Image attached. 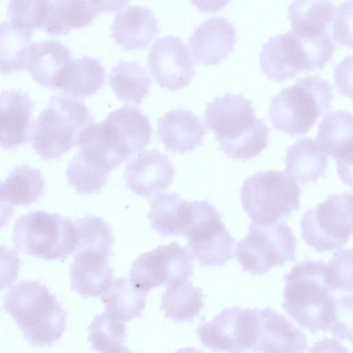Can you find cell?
<instances>
[{"mask_svg":"<svg viewBox=\"0 0 353 353\" xmlns=\"http://www.w3.org/2000/svg\"><path fill=\"white\" fill-rule=\"evenodd\" d=\"M12 239L18 251L46 261L65 259L75 253L78 245L74 221L41 210L19 217Z\"/></svg>","mask_w":353,"mask_h":353,"instance_id":"cell-7","label":"cell"},{"mask_svg":"<svg viewBox=\"0 0 353 353\" xmlns=\"http://www.w3.org/2000/svg\"><path fill=\"white\" fill-rule=\"evenodd\" d=\"M47 1H10L7 16L16 26L28 31L42 28Z\"/></svg>","mask_w":353,"mask_h":353,"instance_id":"cell-38","label":"cell"},{"mask_svg":"<svg viewBox=\"0 0 353 353\" xmlns=\"http://www.w3.org/2000/svg\"><path fill=\"white\" fill-rule=\"evenodd\" d=\"M83 100L64 92L52 96L32 123L30 138L34 150L44 159L59 160L94 123Z\"/></svg>","mask_w":353,"mask_h":353,"instance_id":"cell-4","label":"cell"},{"mask_svg":"<svg viewBox=\"0 0 353 353\" xmlns=\"http://www.w3.org/2000/svg\"><path fill=\"white\" fill-rule=\"evenodd\" d=\"M117 353H134L130 351L127 347H123L119 352Z\"/></svg>","mask_w":353,"mask_h":353,"instance_id":"cell-44","label":"cell"},{"mask_svg":"<svg viewBox=\"0 0 353 353\" xmlns=\"http://www.w3.org/2000/svg\"><path fill=\"white\" fill-rule=\"evenodd\" d=\"M296 241L285 223H251L236 244L235 257L244 272L262 276L272 268L295 260Z\"/></svg>","mask_w":353,"mask_h":353,"instance_id":"cell-9","label":"cell"},{"mask_svg":"<svg viewBox=\"0 0 353 353\" xmlns=\"http://www.w3.org/2000/svg\"><path fill=\"white\" fill-rule=\"evenodd\" d=\"M72 60L68 47L57 40L44 39L31 44L26 68L37 83L57 89L60 77Z\"/></svg>","mask_w":353,"mask_h":353,"instance_id":"cell-25","label":"cell"},{"mask_svg":"<svg viewBox=\"0 0 353 353\" xmlns=\"http://www.w3.org/2000/svg\"><path fill=\"white\" fill-rule=\"evenodd\" d=\"M261 331L258 309L226 307L196 332L201 344L214 351L244 353L254 348Z\"/></svg>","mask_w":353,"mask_h":353,"instance_id":"cell-12","label":"cell"},{"mask_svg":"<svg viewBox=\"0 0 353 353\" xmlns=\"http://www.w3.org/2000/svg\"><path fill=\"white\" fill-rule=\"evenodd\" d=\"M150 202L148 218L152 227L164 236L183 235L189 220L190 201L176 192H161Z\"/></svg>","mask_w":353,"mask_h":353,"instance_id":"cell-28","label":"cell"},{"mask_svg":"<svg viewBox=\"0 0 353 353\" xmlns=\"http://www.w3.org/2000/svg\"><path fill=\"white\" fill-rule=\"evenodd\" d=\"M315 141L327 155L335 159L341 179L352 185V113L338 110L327 114L318 126Z\"/></svg>","mask_w":353,"mask_h":353,"instance_id":"cell-17","label":"cell"},{"mask_svg":"<svg viewBox=\"0 0 353 353\" xmlns=\"http://www.w3.org/2000/svg\"><path fill=\"white\" fill-rule=\"evenodd\" d=\"M283 278L282 306L294 321L313 333L330 330L335 337L352 340V294L332 290L323 261L296 263Z\"/></svg>","mask_w":353,"mask_h":353,"instance_id":"cell-1","label":"cell"},{"mask_svg":"<svg viewBox=\"0 0 353 353\" xmlns=\"http://www.w3.org/2000/svg\"><path fill=\"white\" fill-rule=\"evenodd\" d=\"M152 134L150 118L139 108L124 105L110 112L105 120L93 123L78 146L87 148L115 169L149 145Z\"/></svg>","mask_w":353,"mask_h":353,"instance_id":"cell-5","label":"cell"},{"mask_svg":"<svg viewBox=\"0 0 353 353\" xmlns=\"http://www.w3.org/2000/svg\"><path fill=\"white\" fill-rule=\"evenodd\" d=\"M13 207L6 197L0 181V228L6 226L13 215Z\"/></svg>","mask_w":353,"mask_h":353,"instance_id":"cell-42","label":"cell"},{"mask_svg":"<svg viewBox=\"0 0 353 353\" xmlns=\"http://www.w3.org/2000/svg\"><path fill=\"white\" fill-rule=\"evenodd\" d=\"M105 77V68L101 61L85 56L73 59L67 65L57 89L77 98H84L97 92L104 85Z\"/></svg>","mask_w":353,"mask_h":353,"instance_id":"cell-27","label":"cell"},{"mask_svg":"<svg viewBox=\"0 0 353 353\" xmlns=\"http://www.w3.org/2000/svg\"><path fill=\"white\" fill-rule=\"evenodd\" d=\"M285 170L300 185L324 177L327 155L311 137H302L290 145L285 158Z\"/></svg>","mask_w":353,"mask_h":353,"instance_id":"cell-26","label":"cell"},{"mask_svg":"<svg viewBox=\"0 0 353 353\" xmlns=\"http://www.w3.org/2000/svg\"><path fill=\"white\" fill-rule=\"evenodd\" d=\"M34 103L20 90L0 92V147L13 149L26 143L32 125Z\"/></svg>","mask_w":353,"mask_h":353,"instance_id":"cell-20","label":"cell"},{"mask_svg":"<svg viewBox=\"0 0 353 353\" xmlns=\"http://www.w3.org/2000/svg\"><path fill=\"white\" fill-rule=\"evenodd\" d=\"M21 261L17 252L0 245V290L10 287L17 279Z\"/></svg>","mask_w":353,"mask_h":353,"instance_id":"cell-39","label":"cell"},{"mask_svg":"<svg viewBox=\"0 0 353 353\" xmlns=\"http://www.w3.org/2000/svg\"><path fill=\"white\" fill-rule=\"evenodd\" d=\"M3 306L33 346H50L65 330L68 312L48 286L38 280H24L12 287Z\"/></svg>","mask_w":353,"mask_h":353,"instance_id":"cell-3","label":"cell"},{"mask_svg":"<svg viewBox=\"0 0 353 353\" xmlns=\"http://www.w3.org/2000/svg\"><path fill=\"white\" fill-rule=\"evenodd\" d=\"M128 3L119 1H47L42 28L49 34H63L88 26L103 12L117 11Z\"/></svg>","mask_w":353,"mask_h":353,"instance_id":"cell-16","label":"cell"},{"mask_svg":"<svg viewBox=\"0 0 353 353\" xmlns=\"http://www.w3.org/2000/svg\"><path fill=\"white\" fill-rule=\"evenodd\" d=\"M190 216L183 236L201 267H223L233 259L234 240L217 208L208 200L190 201Z\"/></svg>","mask_w":353,"mask_h":353,"instance_id":"cell-10","label":"cell"},{"mask_svg":"<svg viewBox=\"0 0 353 353\" xmlns=\"http://www.w3.org/2000/svg\"><path fill=\"white\" fill-rule=\"evenodd\" d=\"M152 80L147 70L134 60L119 61L110 70L109 85L117 98L139 105L149 92Z\"/></svg>","mask_w":353,"mask_h":353,"instance_id":"cell-31","label":"cell"},{"mask_svg":"<svg viewBox=\"0 0 353 353\" xmlns=\"http://www.w3.org/2000/svg\"><path fill=\"white\" fill-rule=\"evenodd\" d=\"M100 299L106 313L125 322L141 316L145 307L146 293L137 289L127 278H117L113 279Z\"/></svg>","mask_w":353,"mask_h":353,"instance_id":"cell-29","label":"cell"},{"mask_svg":"<svg viewBox=\"0 0 353 353\" xmlns=\"http://www.w3.org/2000/svg\"><path fill=\"white\" fill-rule=\"evenodd\" d=\"M244 353H246V352H244ZM251 353V352H250Z\"/></svg>","mask_w":353,"mask_h":353,"instance_id":"cell-45","label":"cell"},{"mask_svg":"<svg viewBox=\"0 0 353 353\" xmlns=\"http://www.w3.org/2000/svg\"><path fill=\"white\" fill-rule=\"evenodd\" d=\"M74 222L78 238L77 251L85 248L112 251V229L101 217L88 214L83 218L75 219Z\"/></svg>","mask_w":353,"mask_h":353,"instance_id":"cell-37","label":"cell"},{"mask_svg":"<svg viewBox=\"0 0 353 353\" xmlns=\"http://www.w3.org/2000/svg\"><path fill=\"white\" fill-rule=\"evenodd\" d=\"M148 65L156 82L170 91L188 85L195 73L189 48L174 35L162 37L154 43L148 55Z\"/></svg>","mask_w":353,"mask_h":353,"instance_id":"cell-14","label":"cell"},{"mask_svg":"<svg viewBox=\"0 0 353 353\" xmlns=\"http://www.w3.org/2000/svg\"><path fill=\"white\" fill-rule=\"evenodd\" d=\"M260 65L272 80L283 81L305 72V62L297 37L290 30L270 37L259 54Z\"/></svg>","mask_w":353,"mask_h":353,"instance_id":"cell-22","label":"cell"},{"mask_svg":"<svg viewBox=\"0 0 353 353\" xmlns=\"http://www.w3.org/2000/svg\"><path fill=\"white\" fill-rule=\"evenodd\" d=\"M174 174V165L167 155L147 150L126 164L124 179L127 187L135 194L150 198L166 190Z\"/></svg>","mask_w":353,"mask_h":353,"instance_id":"cell-15","label":"cell"},{"mask_svg":"<svg viewBox=\"0 0 353 353\" xmlns=\"http://www.w3.org/2000/svg\"><path fill=\"white\" fill-rule=\"evenodd\" d=\"M157 136L174 153L191 152L203 143L207 133L201 119L192 111L178 108L158 118Z\"/></svg>","mask_w":353,"mask_h":353,"instance_id":"cell-23","label":"cell"},{"mask_svg":"<svg viewBox=\"0 0 353 353\" xmlns=\"http://www.w3.org/2000/svg\"><path fill=\"white\" fill-rule=\"evenodd\" d=\"M110 170L77 152L65 172L68 183L79 194L99 192L106 183Z\"/></svg>","mask_w":353,"mask_h":353,"instance_id":"cell-35","label":"cell"},{"mask_svg":"<svg viewBox=\"0 0 353 353\" xmlns=\"http://www.w3.org/2000/svg\"><path fill=\"white\" fill-rule=\"evenodd\" d=\"M174 353H202L200 350L194 347H183L177 350Z\"/></svg>","mask_w":353,"mask_h":353,"instance_id":"cell-43","label":"cell"},{"mask_svg":"<svg viewBox=\"0 0 353 353\" xmlns=\"http://www.w3.org/2000/svg\"><path fill=\"white\" fill-rule=\"evenodd\" d=\"M88 330L92 350L99 353H117L123 347L125 325L105 312L95 316Z\"/></svg>","mask_w":353,"mask_h":353,"instance_id":"cell-36","label":"cell"},{"mask_svg":"<svg viewBox=\"0 0 353 353\" xmlns=\"http://www.w3.org/2000/svg\"><path fill=\"white\" fill-rule=\"evenodd\" d=\"M335 7L327 0L294 1L288 7V18L292 32L297 35H308L328 31Z\"/></svg>","mask_w":353,"mask_h":353,"instance_id":"cell-30","label":"cell"},{"mask_svg":"<svg viewBox=\"0 0 353 353\" xmlns=\"http://www.w3.org/2000/svg\"><path fill=\"white\" fill-rule=\"evenodd\" d=\"M310 353H349V352L339 341L324 339L315 343L310 348Z\"/></svg>","mask_w":353,"mask_h":353,"instance_id":"cell-41","label":"cell"},{"mask_svg":"<svg viewBox=\"0 0 353 353\" xmlns=\"http://www.w3.org/2000/svg\"><path fill=\"white\" fill-rule=\"evenodd\" d=\"M301 190L285 171H259L246 178L240 198L244 211L255 223L285 219L300 208Z\"/></svg>","mask_w":353,"mask_h":353,"instance_id":"cell-8","label":"cell"},{"mask_svg":"<svg viewBox=\"0 0 353 353\" xmlns=\"http://www.w3.org/2000/svg\"><path fill=\"white\" fill-rule=\"evenodd\" d=\"M261 331L254 353H305V334L284 316L268 307L258 309Z\"/></svg>","mask_w":353,"mask_h":353,"instance_id":"cell-21","label":"cell"},{"mask_svg":"<svg viewBox=\"0 0 353 353\" xmlns=\"http://www.w3.org/2000/svg\"><path fill=\"white\" fill-rule=\"evenodd\" d=\"M333 98L328 81L317 75L305 76L272 99L269 117L277 130L291 137L304 134L330 111Z\"/></svg>","mask_w":353,"mask_h":353,"instance_id":"cell-6","label":"cell"},{"mask_svg":"<svg viewBox=\"0 0 353 353\" xmlns=\"http://www.w3.org/2000/svg\"><path fill=\"white\" fill-rule=\"evenodd\" d=\"M305 243L318 252L343 247L352 234V194H332L308 209L300 221Z\"/></svg>","mask_w":353,"mask_h":353,"instance_id":"cell-11","label":"cell"},{"mask_svg":"<svg viewBox=\"0 0 353 353\" xmlns=\"http://www.w3.org/2000/svg\"><path fill=\"white\" fill-rule=\"evenodd\" d=\"M159 32V22L154 12L141 6H124L111 27L112 38L125 50L148 47Z\"/></svg>","mask_w":353,"mask_h":353,"instance_id":"cell-24","label":"cell"},{"mask_svg":"<svg viewBox=\"0 0 353 353\" xmlns=\"http://www.w3.org/2000/svg\"><path fill=\"white\" fill-rule=\"evenodd\" d=\"M192 258L189 250L176 241L160 245L137 257L130 271V281L146 294L162 285L188 282L194 272Z\"/></svg>","mask_w":353,"mask_h":353,"instance_id":"cell-13","label":"cell"},{"mask_svg":"<svg viewBox=\"0 0 353 353\" xmlns=\"http://www.w3.org/2000/svg\"><path fill=\"white\" fill-rule=\"evenodd\" d=\"M75 253L70 265L71 289L83 297L99 296L114 279L108 262L112 251L85 248Z\"/></svg>","mask_w":353,"mask_h":353,"instance_id":"cell-19","label":"cell"},{"mask_svg":"<svg viewBox=\"0 0 353 353\" xmlns=\"http://www.w3.org/2000/svg\"><path fill=\"white\" fill-rule=\"evenodd\" d=\"M188 43L196 63L215 65L234 50L236 30L225 17H212L194 29Z\"/></svg>","mask_w":353,"mask_h":353,"instance_id":"cell-18","label":"cell"},{"mask_svg":"<svg viewBox=\"0 0 353 353\" xmlns=\"http://www.w3.org/2000/svg\"><path fill=\"white\" fill-rule=\"evenodd\" d=\"M205 123L219 142L220 150L233 159L248 160L267 147L270 130L255 117L250 99L226 93L206 105Z\"/></svg>","mask_w":353,"mask_h":353,"instance_id":"cell-2","label":"cell"},{"mask_svg":"<svg viewBox=\"0 0 353 353\" xmlns=\"http://www.w3.org/2000/svg\"><path fill=\"white\" fill-rule=\"evenodd\" d=\"M32 36L31 31L10 21L0 23V73L8 74L26 67Z\"/></svg>","mask_w":353,"mask_h":353,"instance_id":"cell-32","label":"cell"},{"mask_svg":"<svg viewBox=\"0 0 353 353\" xmlns=\"http://www.w3.org/2000/svg\"><path fill=\"white\" fill-rule=\"evenodd\" d=\"M203 307L201 288L191 282L168 286L162 294L160 308L165 317L176 322L190 321Z\"/></svg>","mask_w":353,"mask_h":353,"instance_id":"cell-33","label":"cell"},{"mask_svg":"<svg viewBox=\"0 0 353 353\" xmlns=\"http://www.w3.org/2000/svg\"><path fill=\"white\" fill-rule=\"evenodd\" d=\"M352 1H345L336 8L333 18V38L341 45L352 47L351 21Z\"/></svg>","mask_w":353,"mask_h":353,"instance_id":"cell-40","label":"cell"},{"mask_svg":"<svg viewBox=\"0 0 353 353\" xmlns=\"http://www.w3.org/2000/svg\"><path fill=\"white\" fill-rule=\"evenodd\" d=\"M3 188L12 205L28 206L39 201L44 191L45 181L39 170L25 164L8 174Z\"/></svg>","mask_w":353,"mask_h":353,"instance_id":"cell-34","label":"cell"}]
</instances>
